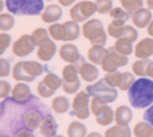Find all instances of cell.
<instances>
[{
    "label": "cell",
    "mask_w": 153,
    "mask_h": 137,
    "mask_svg": "<svg viewBox=\"0 0 153 137\" xmlns=\"http://www.w3.org/2000/svg\"><path fill=\"white\" fill-rule=\"evenodd\" d=\"M47 1H51V0H47Z\"/></svg>",
    "instance_id": "816d5d0a"
},
{
    "label": "cell",
    "mask_w": 153,
    "mask_h": 137,
    "mask_svg": "<svg viewBox=\"0 0 153 137\" xmlns=\"http://www.w3.org/2000/svg\"><path fill=\"white\" fill-rule=\"evenodd\" d=\"M15 26V19H13L12 13H1L0 15V29L1 31L11 30Z\"/></svg>",
    "instance_id": "836d02e7"
},
{
    "label": "cell",
    "mask_w": 153,
    "mask_h": 137,
    "mask_svg": "<svg viewBox=\"0 0 153 137\" xmlns=\"http://www.w3.org/2000/svg\"><path fill=\"white\" fill-rule=\"evenodd\" d=\"M86 91L92 98H97V99L105 102V103H111L117 99L118 91L115 87H111L106 84L105 80H100L96 84L86 86Z\"/></svg>",
    "instance_id": "8992f818"
},
{
    "label": "cell",
    "mask_w": 153,
    "mask_h": 137,
    "mask_svg": "<svg viewBox=\"0 0 153 137\" xmlns=\"http://www.w3.org/2000/svg\"><path fill=\"white\" fill-rule=\"evenodd\" d=\"M96 5L97 12L100 15H106V13H110V10L113 9V0H97Z\"/></svg>",
    "instance_id": "74e56055"
},
{
    "label": "cell",
    "mask_w": 153,
    "mask_h": 137,
    "mask_svg": "<svg viewBox=\"0 0 153 137\" xmlns=\"http://www.w3.org/2000/svg\"><path fill=\"white\" fill-rule=\"evenodd\" d=\"M147 5L149 9H153V0H147Z\"/></svg>",
    "instance_id": "c3c4849f"
},
{
    "label": "cell",
    "mask_w": 153,
    "mask_h": 137,
    "mask_svg": "<svg viewBox=\"0 0 153 137\" xmlns=\"http://www.w3.org/2000/svg\"><path fill=\"white\" fill-rule=\"evenodd\" d=\"M122 75H123V72H119V71L109 72V73H106L103 80H105L107 85L111 87H119L120 81H122Z\"/></svg>",
    "instance_id": "1f68e13d"
},
{
    "label": "cell",
    "mask_w": 153,
    "mask_h": 137,
    "mask_svg": "<svg viewBox=\"0 0 153 137\" xmlns=\"http://www.w3.org/2000/svg\"><path fill=\"white\" fill-rule=\"evenodd\" d=\"M62 16H63V9L60 8V5L56 4H48L43 9V12L41 13L42 21L47 24H55L56 21L60 20Z\"/></svg>",
    "instance_id": "9a60e30c"
},
{
    "label": "cell",
    "mask_w": 153,
    "mask_h": 137,
    "mask_svg": "<svg viewBox=\"0 0 153 137\" xmlns=\"http://www.w3.org/2000/svg\"><path fill=\"white\" fill-rule=\"evenodd\" d=\"M79 75L84 81L86 82H93L98 78L100 71L96 67V64H90V63H85L81 68L79 69Z\"/></svg>",
    "instance_id": "44dd1931"
},
{
    "label": "cell",
    "mask_w": 153,
    "mask_h": 137,
    "mask_svg": "<svg viewBox=\"0 0 153 137\" xmlns=\"http://www.w3.org/2000/svg\"><path fill=\"white\" fill-rule=\"evenodd\" d=\"M54 137H64V136H56V135H55Z\"/></svg>",
    "instance_id": "f907efd6"
},
{
    "label": "cell",
    "mask_w": 153,
    "mask_h": 137,
    "mask_svg": "<svg viewBox=\"0 0 153 137\" xmlns=\"http://www.w3.org/2000/svg\"><path fill=\"white\" fill-rule=\"evenodd\" d=\"M32 37H33V39L34 42H36V46L38 47L41 43H43L45 41H47V39H50V33H48V30L46 29H43V27H38V29H36L32 33Z\"/></svg>",
    "instance_id": "d6a6232c"
},
{
    "label": "cell",
    "mask_w": 153,
    "mask_h": 137,
    "mask_svg": "<svg viewBox=\"0 0 153 137\" xmlns=\"http://www.w3.org/2000/svg\"><path fill=\"white\" fill-rule=\"evenodd\" d=\"M45 0H5L7 10L16 16H38L43 12Z\"/></svg>",
    "instance_id": "7a4b0ae2"
},
{
    "label": "cell",
    "mask_w": 153,
    "mask_h": 137,
    "mask_svg": "<svg viewBox=\"0 0 153 137\" xmlns=\"http://www.w3.org/2000/svg\"><path fill=\"white\" fill-rule=\"evenodd\" d=\"M90 96L88 91H79L72 102V115L80 120H85L90 115Z\"/></svg>",
    "instance_id": "9c48e42d"
},
{
    "label": "cell",
    "mask_w": 153,
    "mask_h": 137,
    "mask_svg": "<svg viewBox=\"0 0 153 137\" xmlns=\"http://www.w3.org/2000/svg\"><path fill=\"white\" fill-rule=\"evenodd\" d=\"M114 47L117 48V51L122 55H131L134 52V48H132V42L127 41V39H118L114 44Z\"/></svg>",
    "instance_id": "4dcf8cb0"
},
{
    "label": "cell",
    "mask_w": 153,
    "mask_h": 137,
    "mask_svg": "<svg viewBox=\"0 0 153 137\" xmlns=\"http://www.w3.org/2000/svg\"><path fill=\"white\" fill-rule=\"evenodd\" d=\"M59 56H60L62 60H64L65 63H69V64H74L80 59V55L79 54V50L75 44L72 43H65L60 47L59 50Z\"/></svg>",
    "instance_id": "2e32d148"
},
{
    "label": "cell",
    "mask_w": 153,
    "mask_h": 137,
    "mask_svg": "<svg viewBox=\"0 0 153 137\" xmlns=\"http://www.w3.org/2000/svg\"><path fill=\"white\" fill-rule=\"evenodd\" d=\"M122 7H123L126 10H128L130 13L134 15L136 10H139L140 8H143V0H120Z\"/></svg>",
    "instance_id": "d590c367"
},
{
    "label": "cell",
    "mask_w": 153,
    "mask_h": 137,
    "mask_svg": "<svg viewBox=\"0 0 153 137\" xmlns=\"http://www.w3.org/2000/svg\"><path fill=\"white\" fill-rule=\"evenodd\" d=\"M124 22L126 21L114 20L107 26V33H109L110 37L117 38V39H127L130 42H135L139 37L137 30L134 26L124 25Z\"/></svg>",
    "instance_id": "52a82bcc"
},
{
    "label": "cell",
    "mask_w": 153,
    "mask_h": 137,
    "mask_svg": "<svg viewBox=\"0 0 153 137\" xmlns=\"http://www.w3.org/2000/svg\"><path fill=\"white\" fill-rule=\"evenodd\" d=\"M1 137H8V136H7V135H4V133H3V135H1Z\"/></svg>",
    "instance_id": "681fc988"
},
{
    "label": "cell",
    "mask_w": 153,
    "mask_h": 137,
    "mask_svg": "<svg viewBox=\"0 0 153 137\" xmlns=\"http://www.w3.org/2000/svg\"><path fill=\"white\" fill-rule=\"evenodd\" d=\"M135 137H153V125L148 121H140L134 128Z\"/></svg>",
    "instance_id": "83f0119b"
},
{
    "label": "cell",
    "mask_w": 153,
    "mask_h": 137,
    "mask_svg": "<svg viewBox=\"0 0 153 137\" xmlns=\"http://www.w3.org/2000/svg\"><path fill=\"white\" fill-rule=\"evenodd\" d=\"M68 137H86V127L80 121H72L67 128Z\"/></svg>",
    "instance_id": "f1b7e54d"
},
{
    "label": "cell",
    "mask_w": 153,
    "mask_h": 137,
    "mask_svg": "<svg viewBox=\"0 0 153 137\" xmlns=\"http://www.w3.org/2000/svg\"><path fill=\"white\" fill-rule=\"evenodd\" d=\"M113 119H115V112H113L107 104H105L96 115V121L100 125H110L113 123Z\"/></svg>",
    "instance_id": "cb8c5ba5"
},
{
    "label": "cell",
    "mask_w": 153,
    "mask_h": 137,
    "mask_svg": "<svg viewBox=\"0 0 153 137\" xmlns=\"http://www.w3.org/2000/svg\"><path fill=\"white\" fill-rule=\"evenodd\" d=\"M62 78H63V89L67 94H75L80 89V80H79V69L74 64L65 65L62 71Z\"/></svg>",
    "instance_id": "ba28073f"
},
{
    "label": "cell",
    "mask_w": 153,
    "mask_h": 137,
    "mask_svg": "<svg viewBox=\"0 0 153 137\" xmlns=\"http://www.w3.org/2000/svg\"><path fill=\"white\" fill-rule=\"evenodd\" d=\"M128 63V58L126 55H122L117 51L114 46L109 47V54H107L105 61L102 63V69L106 73L109 72H115L119 67H124Z\"/></svg>",
    "instance_id": "7c38bea8"
},
{
    "label": "cell",
    "mask_w": 153,
    "mask_h": 137,
    "mask_svg": "<svg viewBox=\"0 0 153 137\" xmlns=\"http://www.w3.org/2000/svg\"><path fill=\"white\" fill-rule=\"evenodd\" d=\"M9 93H11V84L8 81L1 80V81H0V97L4 99V98L8 97Z\"/></svg>",
    "instance_id": "b9f144b4"
},
{
    "label": "cell",
    "mask_w": 153,
    "mask_h": 137,
    "mask_svg": "<svg viewBox=\"0 0 153 137\" xmlns=\"http://www.w3.org/2000/svg\"><path fill=\"white\" fill-rule=\"evenodd\" d=\"M143 116H144V120L145 121H148L149 124L153 125V104L148 107V110L144 112V115H143Z\"/></svg>",
    "instance_id": "7bdbcfd3"
},
{
    "label": "cell",
    "mask_w": 153,
    "mask_h": 137,
    "mask_svg": "<svg viewBox=\"0 0 153 137\" xmlns=\"http://www.w3.org/2000/svg\"><path fill=\"white\" fill-rule=\"evenodd\" d=\"M128 101L134 108H147L153 104V81L151 78L136 80L128 90Z\"/></svg>",
    "instance_id": "6da1fadb"
},
{
    "label": "cell",
    "mask_w": 153,
    "mask_h": 137,
    "mask_svg": "<svg viewBox=\"0 0 153 137\" xmlns=\"http://www.w3.org/2000/svg\"><path fill=\"white\" fill-rule=\"evenodd\" d=\"M82 36L88 39L92 44H98V46H105L106 43V31L103 30L102 21L92 19L89 21L84 22L82 25Z\"/></svg>",
    "instance_id": "5b68a950"
},
{
    "label": "cell",
    "mask_w": 153,
    "mask_h": 137,
    "mask_svg": "<svg viewBox=\"0 0 153 137\" xmlns=\"http://www.w3.org/2000/svg\"><path fill=\"white\" fill-rule=\"evenodd\" d=\"M11 72V65H9V61L7 59L1 58L0 59V76L1 77H5L9 75Z\"/></svg>",
    "instance_id": "60d3db41"
},
{
    "label": "cell",
    "mask_w": 153,
    "mask_h": 137,
    "mask_svg": "<svg viewBox=\"0 0 153 137\" xmlns=\"http://www.w3.org/2000/svg\"><path fill=\"white\" fill-rule=\"evenodd\" d=\"M62 85H63V78H60L55 73H47L45 78L37 85V93L42 98H50Z\"/></svg>",
    "instance_id": "30bf717a"
},
{
    "label": "cell",
    "mask_w": 153,
    "mask_h": 137,
    "mask_svg": "<svg viewBox=\"0 0 153 137\" xmlns=\"http://www.w3.org/2000/svg\"><path fill=\"white\" fill-rule=\"evenodd\" d=\"M11 42H12V38L9 34H7V33L0 34V54H4L5 50L11 44Z\"/></svg>",
    "instance_id": "f35d334b"
},
{
    "label": "cell",
    "mask_w": 153,
    "mask_h": 137,
    "mask_svg": "<svg viewBox=\"0 0 153 137\" xmlns=\"http://www.w3.org/2000/svg\"><path fill=\"white\" fill-rule=\"evenodd\" d=\"M45 67L37 61H19L13 67L12 76L19 82H32L34 78L41 76Z\"/></svg>",
    "instance_id": "3957f363"
},
{
    "label": "cell",
    "mask_w": 153,
    "mask_h": 137,
    "mask_svg": "<svg viewBox=\"0 0 153 137\" xmlns=\"http://www.w3.org/2000/svg\"><path fill=\"white\" fill-rule=\"evenodd\" d=\"M48 33L54 41L71 42L77 39L80 36V26L76 21H67L64 24H51L48 27Z\"/></svg>",
    "instance_id": "277c9868"
},
{
    "label": "cell",
    "mask_w": 153,
    "mask_h": 137,
    "mask_svg": "<svg viewBox=\"0 0 153 137\" xmlns=\"http://www.w3.org/2000/svg\"><path fill=\"white\" fill-rule=\"evenodd\" d=\"M86 137H102V135L98 133V132H92V133H89Z\"/></svg>",
    "instance_id": "7dc6e473"
},
{
    "label": "cell",
    "mask_w": 153,
    "mask_h": 137,
    "mask_svg": "<svg viewBox=\"0 0 153 137\" xmlns=\"http://www.w3.org/2000/svg\"><path fill=\"white\" fill-rule=\"evenodd\" d=\"M12 99L17 102V103H26L27 101L30 99V96H32V91H30V87L25 82H19L16 84V86L12 89Z\"/></svg>",
    "instance_id": "5bb4252c"
},
{
    "label": "cell",
    "mask_w": 153,
    "mask_h": 137,
    "mask_svg": "<svg viewBox=\"0 0 153 137\" xmlns=\"http://www.w3.org/2000/svg\"><path fill=\"white\" fill-rule=\"evenodd\" d=\"M109 15L111 16L113 20H122V21H128L131 19V13L126 10L124 8H120V7H117V8H113L110 10Z\"/></svg>",
    "instance_id": "e575fe53"
},
{
    "label": "cell",
    "mask_w": 153,
    "mask_h": 137,
    "mask_svg": "<svg viewBox=\"0 0 153 137\" xmlns=\"http://www.w3.org/2000/svg\"><path fill=\"white\" fill-rule=\"evenodd\" d=\"M36 42H34L32 34H24L22 37H20L15 43H13V47H12V51L13 54L19 58H24V56H27L30 55L32 52L34 51L36 48Z\"/></svg>",
    "instance_id": "4fadbf2b"
},
{
    "label": "cell",
    "mask_w": 153,
    "mask_h": 137,
    "mask_svg": "<svg viewBox=\"0 0 153 137\" xmlns=\"http://www.w3.org/2000/svg\"><path fill=\"white\" fill-rule=\"evenodd\" d=\"M132 120V111L128 106H119L115 110V121L119 125H128Z\"/></svg>",
    "instance_id": "d4e9b609"
},
{
    "label": "cell",
    "mask_w": 153,
    "mask_h": 137,
    "mask_svg": "<svg viewBox=\"0 0 153 137\" xmlns=\"http://www.w3.org/2000/svg\"><path fill=\"white\" fill-rule=\"evenodd\" d=\"M76 0H59V3H60L62 7H69L72 4V3H75Z\"/></svg>",
    "instance_id": "f6af8a7d"
},
{
    "label": "cell",
    "mask_w": 153,
    "mask_h": 137,
    "mask_svg": "<svg viewBox=\"0 0 153 137\" xmlns=\"http://www.w3.org/2000/svg\"><path fill=\"white\" fill-rule=\"evenodd\" d=\"M15 137H34V135L32 133V131L30 129H19L16 133H15Z\"/></svg>",
    "instance_id": "ee69618b"
},
{
    "label": "cell",
    "mask_w": 153,
    "mask_h": 137,
    "mask_svg": "<svg viewBox=\"0 0 153 137\" xmlns=\"http://www.w3.org/2000/svg\"><path fill=\"white\" fill-rule=\"evenodd\" d=\"M107 54H109V48H105L103 46L93 44L88 50V59L93 64L102 65V63L105 61Z\"/></svg>",
    "instance_id": "d6986e66"
},
{
    "label": "cell",
    "mask_w": 153,
    "mask_h": 137,
    "mask_svg": "<svg viewBox=\"0 0 153 137\" xmlns=\"http://www.w3.org/2000/svg\"><path fill=\"white\" fill-rule=\"evenodd\" d=\"M132 22L139 29H144L152 22V12L149 8H140L132 15Z\"/></svg>",
    "instance_id": "ac0fdd59"
},
{
    "label": "cell",
    "mask_w": 153,
    "mask_h": 137,
    "mask_svg": "<svg viewBox=\"0 0 153 137\" xmlns=\"http://www.w3.org/2000/svg\"><path fill=\"white\" fill-rule=\"evenodd\" d=\"M43 119L41 118V114L37 111H27L25 112L22 118V124L25 125V128L30 129V131H34L38 127H41V123H42Z\"/></svg>",
    "instance_id": "7402d4cb"
},
{
    "label": "cell",
    "mask_w": 153,
    "mask_h": 137,
    "mask_svg": "<svg viewBox=\"0 0 153 137\" xmlns=\"http://www.w3.org/2000/svg\"><path fill=\"white\" fill-rule=\"evenodd\" d=\"M51 108L56 112V114H64L69 110V101L63 96H59L54 98L51 102Z\"/></svg>",
    "instance_id": "f546056e"
},
{
    "label": "cell",
    "mask_w": 153,
    "mask_h": 137,
    "mask_svg": "<svg viewBox=\"0 0 153 137\" xmlns=\"http://www.w3.org/2000/svg\"><path fill=\"white\" fill-rule=\"evenodd\" d=\"M148 34L151 37H153V20H152V22L149 24V26H148Z\"/></svg>",
    "instance_id": "bcb514c9"
},
{
    "label": "cell",
    "mask_w": 153,
    "mask_h": 137,
    "mask_svg": "<svg viewBox=\"0 0 153 137\" xmlns=\"http://www.w3.org/2000/svg\"><path fill=\"white\" fill-rule=\"evenodd\" d=\"M105 102H102V101H100V99H97V98H92V102H90V110H92V114L97 115V112H98L101 108H102L103 106H105Z\"/></svg>",
    "instance_id": "ab89813d"
},
{
    "label": "cell",
    "mask_w": 153,
    "mask_h": 137,
    "mask_svg": "<svg viewBox=\"0 0 153 137\" xmlns=\"http://www.w3.org/2000/svg\"><path fill=\"white\" fill-rule=\"evenodd\" d=\"M96 12H97L96 3L89 1V0H84V1L76 3L72 7L71 10H69V16L76 22H81V21H86L88 19H90Z\"/></svg>",
    "instance_id": "8fae6325"
},
{
    "label": "cell",
    "mask_w": 153,
    "mask_h": 137,
    "mask_svg": "<svg viewBox=\"0 0 153 137\" xmlns=\"http://www.w3.org/2000/svg\"><path fill=\"white\" fill-rule=\"evenodd\" d=\"M55 52H56V44H55V42H53L51 39H47L38 46L37 56L42 61H50L54 58Z\"/></svg>",
    "instance_id": "e0dca14e"
},
{
    "label": "cell",
    "mask_w": 153,
    "mask_h": 137,
    "mask_svg": "<svg viewBox=\"0 0 153 137\" xmlns=\"http://www.w3.org/2000/svg\"><path fill=\"white\" fill-rule=\"evenodd\" d=\"M152 60L149 59H139L132 64V71H134V75L140 76V77H148L149 73V67L152 64Z\"/></svg>",
    "instance_id": "484cf974"
},
{
    "label": "cell",
    "mask_w": 153,
    "mask_h": 137,
    "mask_svg": "<svg viewBox=\"0 0 153 137\" xmlns=\"http://www.w3.org/2000/svg\"><path fill=\"white\" fill-rule=\"evenodd\" d=\"M39 131L45 137H54L55 135H56L58 124H56L55 119L51 116V115H47V116L43 118L42 123H41Z\"/></svg>",
    "instance_id": "603a6c76"
},
{
    "label": "cell",
    "mask_w": 153,
    "mask_h": 137,
    "mask_svg": "<svg viewBox=\"0 0 153 137\" xmlns=\"http://www.w3.org/2000/svg\"><path fill=\"white\" fill-rule=\"evenodd\" d=\"M153 55V39L144 38L135 47V56L139 59H148Z\"/></svg>",
    "instance_id": "ffe728a7"
},
{
    "label": "cell",
    "mask_w": 153,
    "mask_h": 137,
    "mask_svg": "<svg viewBox=\"0 0 153 137\" xmlns=\"http://www.w3.org/2000/svg\"><path fill=\"white\" fill-rule=\"evenodd\" d=\"M136 80H135V77L132 73L130 72H123V75H122V81H120V85L118 89L120 90H130V87L132 86V84H134Z\"/></svg>",
    "instance_id": "8d00e7d4"
},
{
    "label": "cell",
    "mask_w": 153,
    "mask_h": 137,
    "mask_svg": "<svg viewBox=\"0 0 153 137\" xmlns=\"http://www.w3.org/2000/svg\"><path fill=\"white\" fill-rule=\"evenodd\" d=\"M105 137H131V129L128 125H114L105 132Z\"/></svg>",
    "instance_id": "4316f807"
}]
</instances>
